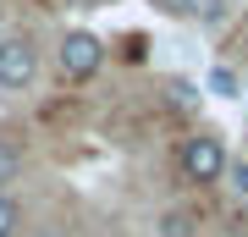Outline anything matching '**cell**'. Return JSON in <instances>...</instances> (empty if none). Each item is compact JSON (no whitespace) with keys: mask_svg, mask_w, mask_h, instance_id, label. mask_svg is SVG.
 Masks as SVG:
<instances>
[{"mask_svg":"<svg viewBox=\"0 0 248 237\" xmlns=\"http://www.w3.org/2000/svg\"><path fill=\"white\" fill-rule=\"evenodd\" d=\"M226 143L215 138V132H193V138H182V149H177V166L187 182H199V188H210V182H221V171H226Z\"/></svg>","mask_w":248,"mask_h":237,"instance_id":"1","label":"cell"},{"mask_svg":"<svg viewBox=\"0 0 248 237\" xmlns=\"http://www.w3.org/2000/svg\"><path fill=\"white\" fill-rule=\"evenodd\" d=\"M55 61H61V72L66 78H94L99 66H105V39L99 33H89V28H72V33L61 39V50H55Z\"/></svg>","mask_w":248,"mask_h":237,"instance_id":"2","label":"cell"},{"mask_svg":"<svg viewBox=\"0 0 248 237\" xmlns=\"http://www.w3.org/2000/svg\"><path fill=\"white\" fill-rule=\"evenodd\" d=\"M39 78V50H33V39H0V88L6 94H22L28 83Z\"/></svg>","mask_w":248,"mask_h":237,"instance_id":"3","label":"cell"},{"mask_svg":"<svg viewBox=\"0 0 248 237\" xmlns=\"http://www.w3.org/2000/svg\"><path fill=\"white\" fill-rule=\"evenodd\" d=\"M17 176H22V143L11 138V132H0V193H6Z\"/></svg>","mask_w":248,"mask_h":237,"instance_id":"4","label":"cell"},{"mask_svg":"<svg viewBox=\"0 0 248 237\" xmlns=\"http://www.w3.org/2000/svg\"><path fill=\"white\" fill-rule=\"evenodd\" d=\"M160 94H166V105H171V111H182V116H193V111H199V88L187 83V78H166V88H160Z\"/></svg>","mask_w":248,"mask_h":237,"instance_id":"5","label":"cell"},{"mask_svg":"<svg viewBox=\"0 0 248 237\" xmlns=\"http://www.w3.org/2000/svg\"><path fill=\"white\" fill-rule=\"evenodd\" d=\"M160 237H199V221L187 210H166L160 215Z\"/></svg>","mask_w":248,"mask_h":237,"instance_id":"6","label":"cell"},{"mask_svg":"<svg viewBox=\"0 0 248 237\" xmlns=\"http://www.w3.org/2000/svg\"><path fill=\"white\" fill-rule=\"evenodd\" d=\"M221 176H226V193L232 199H248V160H226Z\"/></svg>","mask_w":248,"mask_h":237,"instance_id":"7","label":"cell"},{"mask_svg":"<svg viewBox=\"0 0 248 237\" xmlns=\"http://www.w3.org/2000/svg\"><path fill=\"white\" fill-rule=\"evenodd\" d=\"M17 226H22V204L11 193H0V237H17Z\"/></svg>","mask_w":248,"mask_h":237,"instance_id":"8","label":"cell"},{"mask_svg":"<svg viewBox=\"0 0 248 237\" xmlns=\"http://www.w3.org/2000/svg\"><path fill=\"white\" fill-rule=\"evenodd\" d=\"M237 88H243V83H237V72H226V66H215V72H210V94L237 99Z\"/></svg>","mask_w":248,"mask_h":237,"instance_id":"9","label":"cell"},{"mask_svg":"<svg viewBox=\"0 0 248 237\" xmlns=\"http://www.w3.org/2000/svg\"><path fill=\"white\" fill-rule=\"evenodd\" d=\"M155 11H166V17H199V6L204 0H149Z\"/></svg>","mask_w":248,"mask_h":237,"instance_id":"10","label":"cell"},{"mask_svg":"<svg viewBox=\"0 0 248 237\" xmlns=\"http://www.w3.org/2000/svg\"><path fill=\"white\" fill-rule=\"evenodd\" d=\"M232 17V0H204V6H199V22H210V28H221Z\"/></svg>","mask_w":248,"mask_h":237,"instance_id":"11","label":"cell"},{"mask_svg":"<svg viewBox=\"0 0 248 237\" xmlns=\"http://www.w3.org/2000/svg\"><path fill=\"white\" fill-rule=\"evenodd\" d=\"M45 237H61V232H45Z\"/></svg>","mask_w":248,"mask_h":237,"instance_id":"12","label":"cell"}]
</instances>
